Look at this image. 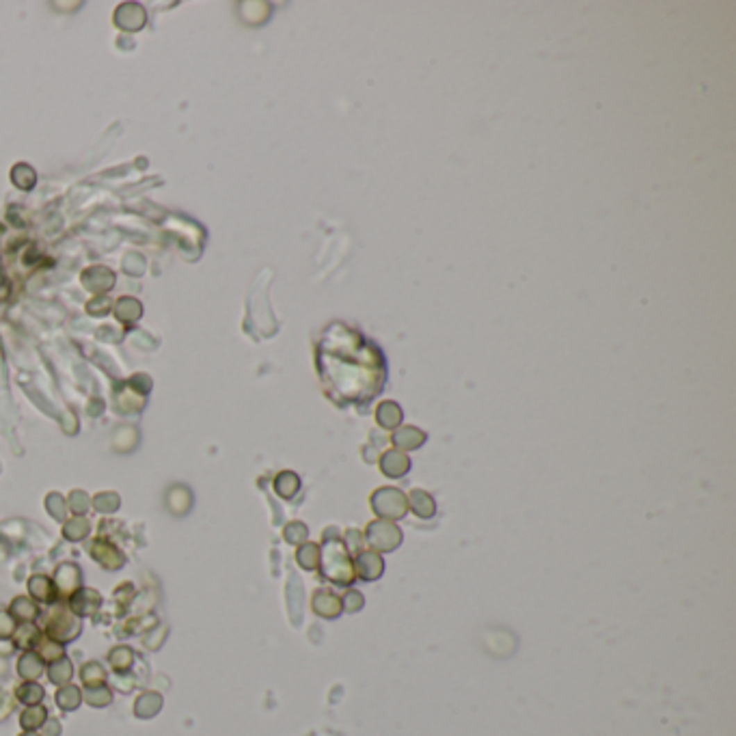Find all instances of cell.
Returning <instances> with one entry per match:
<instances>
[{"mask_svg": "<svg viewBox=\"0 0 736 736\" xmlns=\"http://www.w3.org/2000/svg\"><path fill=\"white\" fill-rule=\"evenodd\" d=\"M363 603H365V601H363V596H361L359 592H354V589H350V592L344 596V599H342L344 609H346V611H352V613H354V611H359V609L363 607Z\"/></svg>", "mask_w": 736, "mask_h": 736, "instance_id": "7402d4cb", "label": "cell"}, {"mask_svg": "<svg viewBox=\"0 0 736 736\" xmlns=\"http://www.w3.org/2000/svg\"><path fill=\"white\" fill-rule=\"evenodd\" d=\"M285 538L290 542H303L307 540V527L301 525V523H292L287 529H285Z\"/></svg>", "mask_w": 736, "mask_h": 736, "instance_id": "603a6c76", "label": "cell"}, {"mask_svg": "<svg viewBox=\"0 0 736 736\" xmlns=\"http://www.w3.org/2000/svg\"><path fill=\"white\" fill-rule=\"evenodd\" d=\"M17 669H19V674H22L26 680H35L37 676L42 674V659H39L37 654L28 652V654L22 656V659H19Z\"/></svg>", "mask_w": 736, "mask_h": 736, "instance_id": "5bb4252c", "label": "cell"}, {"mask_svg": "<svg viewBox=\"0 0 736 736\" xmlns=\"http://www.w3.org/2000/svg\"><path fill=\"white\" fill-rule=\"evenodd\" d=\"M81 700H83L81 691H78L76 687H72V685H67V687H63V689H58V693H56V704L61 706L63 710H74V708H78Z\"/></svg>", "mask_w": 736, "mask_h": 736, "instance_id": "2e32d148", "label": "cell"}, {"mask_svg": "<svg viewBox=\"0 0 736 736\" xmlns=\"http://www.w3.org/2000/svg\"><path fill=\"white\" fill-rule=\"evenodd\" d=\"M110 665L119 671H124L132 665V652L128 648H117L110 654Z\"/></svg>", "mask_w": 736, "mask_h": 736, "instance_id": "44dd1931", "label": "cell"}, {"mask_svg": "<svg viewBox=\"0 0 736 736\" xmlns=\"http://www.w3.org/2000/svg\"><path fill=\"white\" fill-rule=\"evenodd\" d=\"M160 706H162V698H160V695L145 693V695H141V698L136 700V708H134V710H136L138 717L149 719V717H153L158 710H160Z\"/></svg>", "mask_w": 736, "mask_h": 736, "instance_id": "7c38bea8", "label": "cell"}, {"mask_svg": "<svg viewBox=\"0 0 736 736\" xmlns=\"http://www.w3.org/2000/svg\"><path fill=\"white\" fill-rule=\"evenodd\" d=\"M298 486H301V482H298V477L294 473H283L276 480V490L281 496H292L298 490Z\"/></svg>", "mask_w": 736, "mask_h": 736, "instance_id": "d6986e66", "label": "cell"}, {"mask_svg": "<svg viewBox=\"0 0 736 736\" xmlns=\"http://www.w3.org/2000/svg\"><path fill=\"white\" fill-rule=\"evenodd\" d=\"M72 678V663L65 659H58L50 667V680L54 685H65Z\"/></svg>", "mask_w": 736, "mask_h": 736, "instance_id": "ac0fdd59", "label": "cell"}, {"mask_svg": "<svg viewBox=\"0 0 736 736\" xmlns=\"http://www.w3.org/2000/svg\"><path fill=\"white\" fill-rule=\"evenodd\" d=\"M393 443H395V447L410 451V449H417V447H421L426 443V434L421 430L406 426V428H400L393 434Z\"/></svg>", "mask_w": 736, "mask_h": 736, "instance_id": "9c48e42d", "label": "cell"}, {"mask_svg": "<svg viewBox=\"0 0 736 736\" xmlns=\"http://www.w3.org/2000/svg\"><path fill=\"white\" fill-rule=\"evenodd\" d=\"M317 369L335 404H367L383 391L387 361L376 344L344 322L326 326L317 344Z\"/></svg>", "mask_w": 736, "mask_h": 736, "instance_id": "6da1fadb", "label": "cell"}, {"mask_svg": "<svg viewBox=\"0 0 736 736\" xmlns=\"http://www.w3.org/2000/svg\"><path fill=\"white\" fill-rule=\"evenodd\" d=\"M406 501H408V508L419 516V519H430V516H434V512H436L434 499L424 490H412L406 496Z\"/></svg>", "mask_w": 736, "mask_h": 736, "instance_id": "ba28073f", "label": "cell"}, {"mask_svg": "<svg viewBox=\"0 0 736 736\" xmlns=\"http://www.w3.org/2000/svg\"><path fill=\"white\" fill-rule=\"evenodd\" d=\"M15 695H17L19 702H24V704H28V706H35V704H39V702L44 700V689L39 687L37 683L28 680V683H24L22 687H17Z\"/></svg>", "mask_w": 736, "mask_h": 736, "instance_id": "4fadbf2b", "label": "cell"}, {"mask_svg": "<svg viewBox=\"0 0 736 736\" xmlns=\"http://www.w3.org/2000/svg\"><path fill=\"white\" fill-rule=\"evenodd\" d=\"M371 510L387 521H397L402 519L408 510L406 494L397 488H378L371 494Z\"/></svg>", "mask_w": 736, "mask_h": 736, "instance_id": "3957f363", "label": "cell"}, {"mask_svg": "<svg viewBox=\"0 0 736 736\" xmlns=\"http://www.w3.org/2000/svg\"><path fill=\"white\" fill-rule=\"evenodd\" d=\"M346 538H350L348 542H350V546H352V549H359V546H361V533H359V531L350 529V531L346 533Z\"/></svg>", "mask_w": 736, "mask_h": 736, "instance_id": "d4e9b609", "label": "cell"}, {"mask_svg": "<svg viewBox=\"0 0 736 736\" xmlns=\"http://www.w3.org/2000/svg\"><path fill=\"white\" fill-rule=\"evenodd\" d=\"M320 560H322V572L331 581L340 585H348L354 581L356 572L342 540H326L322 546Z\"/></svg>", "mask_w": 736, "mask_h": 736, "instance_id": "7a4b0ae2", "label": "cell"}, {"mask_svg": "<svg viewBox=\"0 0 736 736\" xmlns=\"http://www.w3.org/2000/svg\"><path fill=\"white\" fill-rule=\"evenodd\" d=\"M46 719H48L46 708L39 706V704H35V706H28V708L22 712V717H19V724H22L24 730L33 732V730H37V728H42V726L46 724Z\"/></svg>", "mask_w": 736, "mask_h": 736, "instance_id": "8fae6325", "label": "cell"}, {"mask_svg": "<svg viewBox=\"0 0 736 736\" xmlns=\"http://www.w3.org/2000/svg\"><path fill=\"white\" fill-rule=\"evenodd\" d=\"M104 680H106V674H104V669H102V665H99V663H89V665L83 667V683L89 689L102 687Z\"/></svg>", "mask_w": 736, "mask_h": 736, "instance_id": "e0dca14e", "label": "cell"}, {"mask_svg": "<svg viewBox=\"0 0 736 736\" xmlns=\"http://www.w3.org/2000/svg\"><path fill=\"white\" fill-rule=\"evenodd\" d=\"M383 570H385V562H383V557L378 555V553L365 551V553H361L359 557H356L354 572L359 574L363 581H374V579H378V576L383 574Z\"/></svg>", "mask_w": 736, "mask_h": 736, "instance_id": "5b68a950", "label": "cell"}, {"mask_svg": "<svg viewBox=\"0 0 736 736\" xmlns=\"http://www.w3.org/2000/svg\"><path fill=\"white\" fill-rule=\"evenodd\" d=\"M298 564H301L303 568H307V570H313V568H317V566H320V549H317L315 544H311V542H305L301 549H298Z\"/></svg>", "mask_w": 736, "mask_h": 736, "instance_id": "9a60e30c", "label": "cell"}, {"mask_svg": "<svg viewBox=\"0 0 736 736\" xmlns=\"http://www.w3.org/2000/svg\"><path fill=\"white\" fill-rule=\"evenodd\" d=\"M365 535H367V542L376 551H393V549L400 546V542H402V531L397 529V525H393L391 521H374V523H369Z\"/></svg>", "mask_w": 736, "mask_h": 736, "instance_id": "277c9868", "label": "cell"}, {"mask_svg": "<svg viewBox=\"0 0 736 736\" xmlns=\"http://www.w3.org/2000/svg\"><path fill=\"white\" fill-rule=\"evenodd\" d=\"M376 419L383 428L393 430L402 424V408L397 406L395 402H383L380 406L376 408Z\"/></svg>", "mask_w": 736, "mask_h": 736, "instance_id": "30bf717a", "label": "cell"}, {"mask_svg": "<svg viewBox=\"0 0 736 736\" xmlns=\"http://www.w3.org/2000/svg\"><path fill=\"white\" fill-rule=\"evenodd\" d=\"M87 702H89L91 706L102 708V706H106V704L110 702V691H108L104 685H102V687H93V689L87 691Z\"/></svg>", "mask_w": 736, "mask_h": 736, "instance_id": "ffe728a7", "label": "cell"}, {"mask_svg": "<svg viewBox=\"0 0 736 736\" xmlns=\"http://www.w3.org/2000/svg\"><path fill=\"white\" fill-rule=\"evenodd\" d=\"M48 734H50V736H56V734H58V726H56V721H54V726H50V728H48Z\"/></svg>", "mask_w": 736, "mask_h": 736, "instance_id": "484cf974", "label": "cell"}, {"mask_svg": "<svg viewBox=\"0 0 736 736\" xmlns=\"http://www.w3.org/2000/svg\"><path fill=\"white\" fill-rule=\"evenodd\" d=\"M313 609H315L317 615L333 620L344 611V605H342V599L337 594H333L328 589H320L313 596Z\"/></svg>", "mask_w": 736, "mask_h": 736, "instance_id": "8992f818", "label": "cell"}, {"mask_svg": "<svg viewBox=\"0 0 736 736\" xmlns=\"http://www.w3.org/2000/svg\"><path fill=\"white\" fill-rule=\"evenodd\" d=\"M380 469L389 477H402L410 469V460L400 449H391L380 458Z\"/></svg>", "mask_w": 736, "mask_h": 736, "instance_id": "52a82bcc", "label": "cell"}, {"mask_svg": "<svg viewBox=\"0 0 736 736\" xmlns=\"http://www.w3.org/2000/svg\"><path fill=\"white\" fill-rule=\"evenodd\" d=\"M11 630H13V622L7 615L0 613V637H7V635H11Z\"/></svg>", "mask_w": 736, "mask_h": 736, "instance_id": "cb8c5ba5", "label": "cell"}, {"mask_svg": "<svg viewBox=\"0 0 736 736\" xmlns=\"http://www.w3.org/2000/svg\"><path fill=\"white\" fill-rule=\"evenodd\" d=\"M22 736H39V734H35V732H26V734H22Z\"/></svg>", "mask_w": 736, "mask_h": 736, "instance_id": "4316f807", "label": "cell"}]
</instances>
